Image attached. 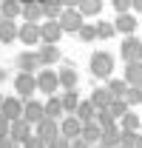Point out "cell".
Here are the masks:
<instances>
[{
	"mask_svg": "<svg viewBox=\"0 0 142 148\" xmlns=\"http://www.w3.org/2000/svg\"><path fill=\"white\" fill-rule=\"evenodd\" d=\"M34 137H37L46 148H48L54 140L60 137V123H54V120H48V117H43V120L34 125Z\"/></svg>",
	"mask_w": 142,
	"mask_h": 148,
	"instance_id": "6da1fadb",
	"label": "cell"
},
{
	"mask_svg": "<svg viewBox=\"0 0 142 148\" xmlns=\"http://www.w3.org/2000/svg\"><path fill=\"white\" fill-rule=\"evenodd\" d=\"M31 137H34V131H31V125H29L26 120H17V123H12V125H9V140H12L17 148L26 145Z\"/></svg>",
	"mask_w": 142,
	"mask_h": 148,
	"instance_id": "7a4b0ae2",
	"label": "cell"
},
{
	"mask_svg": "<svg viewBox=\"0 0 142 148\" xmlns=\"http://www.w3.org/2000/svg\"><path fill=\"white\" fill-rule=\"evenodd\" d=\"M91 71L97 74V77H111V71H114V57L108 54V51H94V57H91Z\"/></svg>",
	"mask_w": 142,
	"mask_h": 148,
	"instance_id": "3957f363",
	"label": "cell"
},
{
	"mask_svg": "<svg viewBox=\"0 0 142 148\" xmlns=\"http://www.w3.org/2000/svg\"><path fill=\"white\" fill-rule=\"evenodd\" d=\"M0 117H3V120H9V123H17V120H23V103H20V97H3Z\"/></svg>",
	"mask_w": 142,
	"mask_h": 148,
	"instance_id": "277c9868",
	"label": "cell"
},
{
	"mask_svg": "<svg viewBox=\"0 0 142 148\" xmlns=\"http://www.w3.org/2000/svg\"><path fill=\"white\" fill-rule=\"evenodd\" d=\"M119 51H122V57L128 60V63H142V40L139 37H125L122 46H119Z\"/></svg>",
	"mask_w": 142,
	"mask_h": 148,
	"instance_id": "5b68a950",
	"label": "cell"
},
{
	"mask_svg": "<svg viewBox=\"0 0 142 148\" xmlns=\"http://www.w3.org/2000/svg\"><path fill=\"white\" fill-rule=\"evenodd\" d=\"M57 23H60L63 32H80L83 29V14L77 9H63L60 17H57Z\"/></svg>",
	"mask_w": 142,
	"mask_h": 148,
	"instance_id": "8992f818",
	"label": "cell"
},
{
	"mask_svg": "<svg viewBox=\"0 0 142 148\" xmlns=\"http://www.w3.org/2000/svg\"><path fill=\"white\" fill-rule=\"evenodd\" d=\"M60 37H63V29H60L57 20H46V23L40 26V43H46V46H57Z\"/></svg>",
	"mask_w": 142,
	"mask_h": 148,
	"instance_id": "52a82bcc",
	"label": "cell"
},
{
	"mask_svg": "<svg viewBox=\"0 0 142 148\" xmlns=\"http://www.w3.org/2000/svg\"><path fill=\"white\" fill-rule=\"evenodd\" d=\"M80 131H83V123H80L74 114L63 117V123H60V137H66L68 143H74V140H80Z\"/></svg>",
	"mask_w": 142,
	"mask_h": 148,
	"instance_id": "ba28073f",
	"label": "cell"
},
{
	"mask_svg": "<svg viewBox=\"0 0 142 148\" xmlns=\"http://www.w3.org/2000/svg\"><path fill=\"white\" fill-rule=\"evenodd\" d=\"M34 80H37V88H40L43 94H48V97H54V91L60 88V80H57V74L48 71V69H43V71L34 77Z\"/></svg>",
	"mask_w": 142,
	"mask_h": 148,
	"instance_id": "9c48e42d",
	"label": "cell"
},
{
	"mask_svg": "<svg viewBox=\"0 0 142 148\" xmlns=\"http://www.w3.org/2000/svg\"><path fill=\"white\" fill-rule=\"evenodd\" d=\"M43 117H46V111H43V103H37V100H26V103H23V120H26L31 128H34V125L43 120Z\"/></svg>",
	"mask_w": 142,
	"mask_h": 148,
	"instance_id": "30bf717a",
	"label": "cell"
},
{
	"mask_svg": "<svg viewBox=\"0 0 142 148\" xmlns=\"http://www.w3.org/2000/svg\"><path fill=\"white\" fill-rule=\"evenodd\" d=\"M14 88H17V97H23V100H31V94L37 91V80H34V74H17V83H14Z\"/></svg>",
	"mask_w": 142,
	"mask_h": 148,
	"instance_id": "8fae6325",
	"label": "cell"
},
{
	"mask_svg": "<svg viewBox=\"0 0 142 148\" xmlns=\"http://www.w3.org/2000/svg\"><path fill=\"white\" fill-rule=\"evenodd\" d=\"M17 40L26 43V46L40 43V26H37V23H23V26L17 29Z\"/></svg>",
	"mask_w": 142,
	"mask_h": 148,
	"instance_id": "7c38bea8",
	"label": "cell"
},
{
	"mask_svg": "<svg viewBox=\"0 0 142 148\" xmlns=\"http://www.w3.org/2000/svg\"><path fill=\"white\" fill-rule=\"evenodd\" d=\"M74 117L83 123V125H88V123H97V108L91 106V100H80V106L74 111Z\"/></svg>",
	"mask_w": 142,
	"mask_h": 148,
	"instance_id": "4fadbf2b",
	"label": "cell"
},
{
	"mask_svg": "<svg viewBox=\"0 0 142 148\" xmlns=\"http://www.w3.org/2000/svg\"><path fill=\"white\" fill-rule=\"evenodd\" d=\"M34 54H37V60H40V66H54V63H60V49H57V46H46V43H43Z\"/></svg>",
	"mask_w": 142,
	"mask_h": 148,
	"instance_id": "5bb4252c",
	"label": "cell"
},
{
	"mask_svg": "<svg viewBox=\"0 0 142 148\" xmlns=\"http://www.w3.org/2000/svg\"><path fill=\"white\" fill-rule=\"evenodd\" d=\"M17 66H20V74H34L40 69V60H37L34 51H23L17 57Z\"/></svg>",
	"mask_w": 142,
	"mask_h": 148,
	"instance_id": "9a60e30c",
	"label": "cell"
},
{
	"mask_svg": "<svg viewBox=\"0 0 142 148\" xmlns=\"http://www.w3.org/2000/svg\"><path fill=\"white\" fill-rule=\"evenodd\" d=\"M26 23H37V20L43 17V3H37V0H29V3H23V12H20Z\"/></svg>",
	"mask_w": 142,
	"mask_h": 148,
	"instance_id": "2e32d148",
	"label": "cell"
},
{
	"mask_svg": "<svg viewBox=\"0 0 142 148\" xmlns=\"http://www.w3.org/2000/svg\"><path fill=\"white\" fill-rule=\"evenodd\" d=\"M114 32H125V34L131 37L134 32H137V20H134V14H131V12L119 14V17H117V23H114Z\"/></svg>",
	"mask_w": 142,
	"mask_h": 148,
	"instance_id": "e0dca14e",
	"label": "cell"
},
{
	"mask_svg": "<svg viewBox=\"0 0 142 148\" xmlns=\"http://www.w3.org/2000/svg\"><path fill=\"white\" fill-rule=\"evenodd\" d=\"M100 134H102V128L97 123H88V125H83V131H80V140H85L94 148V145H100Z\"/></svg>",
	"mask_w": 142,
	"mask_h": 148,
	"instance_id": "ac0fdd59",
	"label": "cell"
},
{
	"mask_svg": "<svg viewBox=\"0 0 142 148\" xmlns=\"http://www.w3.org/2000/svg\"><path fill=\"white\" fill-rule=\"evenodd\" d=\"M100 145H105V148H119V128H117V125L102 128V134H100Z\"/></svg>",
	"mask_w": 142,
	"mask_h": 148,
	"instance_id": "d6986e66",
	"label": "cell"
},
{
	"mask_svg": "<svg viewBox=\"0 0 142 148\" xmlns=\"http://www.w3.org/2000/svg\"><path fill=\"white\" fill-rule=\"evenodd\" d=\"M111 100H114V97L108 94V88H94V94H91V106L97 111H105L108 106H111Z\"/></svg>",
	"mask_w": 142,
	"mask_h": 148,
	"instance_id": "ffe728a7",
	"label": "cell"
},
{
	"mask_svg": "<svg viewBox=\"0 0 142 148\" xmlns=\"http://www.w3.org/2000/svg\"><path fill=\"white\" fill-rule=\"evenodd\" d=\"M43 111H46V117H48V120H54V123L66 114V111H63V100H60V97H48V103L43 106Z\"/></svg>",
	"mask_w": 142,
	"mask_h": 148,
	"instance_id": "44dd1931",
	"label": "cell"
},
{
	"mask_svg": "<svg viewBox=\"0 0 142 148\" xmlns=\"http://www.w3.org/2000/svg\"><path fill=\"white\" fill-rule=\"evenodd\" d=\"M125 83L142 88V63H128L125 66Z\"/></svg>",
	"mask_w": 142,
	"mask_h": 148,
	"instance_id": "7402d4cb",
	"label": "cell"
},
{
	"mask_svg": "<svg viewBox=\"0 0 142 148\" xmlns=\"http://www.w3.org/2000/svg\"><path fill=\"white\" fill-rule=\"evenodd\" d=\"M17 23H14V20H3V23H0V43H14V40H17Z\"/></svg>",
	"mask_w": 142,
	"mask_h": 148,
	"instance_id": "603a6c76",
	"label": "cell"
},
{
	"mask_svg": "<svg viewBox=\"0 0 142 148\" xmlns=\"http://www.w3.org/2000/svg\"><path fill=\"white\" fill-rule=\"evenodd\" d=\"M20 12H23V6H20L17 0H3V3H0V17H3V20L20 17Z\"/></svg>",
	"mask_w": 142,
	"mask_h": 148,
	"instance_id": "cb8c5ba5",
	"label": "cell"
},
{
	"mask_svg": "<svg viewBox=\"0 0 142 148\" xmlns=\"http://www.w3.org/2000/svg\"><path fill=\"white\" fill-rule=\"evenodd\" d=\"M57 80H60V86H63L66 91H74V86H77V71H74L68 63H66V69L57 74Z\"/></svg>",
	"mask_w": 142,
	"mask_h": 148,
	"instance_id": "d4e9b609",
	"label": "cell"
},
{
	"mask_svg": "<svg viewBox=\"0 0 142 148\" xmlns=\"http://www.w3.org/2000/svg\"><path fill=\"white\" fill-rule=\"evenodd\" d=\"M105 88H108V94H111L114 100H122L125 91H128V83H125V80H111Z\"/></svg>",
	"mask_w": 142,
	"mask_h": 148,
	"instance_id": "484cf974",
	"label": "cell"
},
{
	"mask_svg": "<svg viewBox=\"0 0 142 148\" xmlns=\"http://www.w3.org/2000/svg\"><path fill=\"white\" fill-rule=\"evenodd\" d=\"M105 111L114 117V120H122L125 114H128V103H125V100H111V106H108Z\"/></svg>",
	"mask_w": 142,
	"mask_h": 148,
	"instance_id": "4316f807",
	"label": "cell"
},
{
	"mask_svg": "<svg viewBox=\"0 0 142 148\" xmlns=\"http://www.w3.org/2000/svg\"><path fill=\"white\" fill-rule=\"evenodd\" d=\"M139 128H142L139 117H137L134 111H128V114H125V117H122V128H119V131H134V134H137V131H139Z\"/></svg>",
	"mask_w": 142,
	"mask_h": 148,
	"instance_id": "83f0119b",
	"label": "cell"
},
{
	"mask_svg": "<svg viewBox=\"0 0 142 148\" xmlns=\"http://www.w3.org/2000/svg\"><path fill=\"white\" fill-rule=\"evenodd\" d=\"M100 9H102V0H80V6H77L80 14H97Z\"/></svg>",
	"mask_w": 142,
	"mask_h": 148,
	"instance_id": "f1b7e54d",
	"label": "cell"
},
{
	"mask_svg": "<svg viewBox=\"0 0 142 148\" xmlns=\"http://www.w3.org/2000/svg\"><path fill=\"white\" fill-rule=\"evenodd\" d=\"M60 12H63V3L60 0H46L43 3V17H54V14L60 17Z\"/></svg>",
	"mask_w": 142,
	"mask_h": 148,
	"instance_id": "f546056e",
	"label": "cell"
},
{
	"mask_svg": "<svg viewBox=\"0 0 142 148\" xmlns=\"http://www.w3.org/2000/svg\"><path fill=\"white\" fill-rule=\"evenodd\" d=\"M128 106H137V103H142V88L139 86H128V91H125V97H122Z\"/></svg>",
	"mask_w": 142,
	"mask_h": 148,
	"instance_id": "4dcf8cb0",
	"label": "cell"
},
{
	"mask_svg": "<svg viewBox=\"0 0 142 148\" xmlns=\"http://www.w3.org/2000/svg\"><path fill=\"white\" fill-rule=\"evenodd\" d=\"M60 100H63V111H71V114L77 111V106H80V100H77L74 91H66V97H60Z\"/></svg>",
	"mask_w": 142,
	"mask_h": 148,
	"instance_id": "1f68e13d",
	"label": "cell"
},
{
	"mask_svg": "<svg viewBox=\"0 0 142 148\" xmlns=\"http://www.w3.org/2000/svg\"><path fill=\"white\" fill-rule=\"evenodd\" d=\"M137 137L139 134H134V131H119V148H134L137 145Z\"/></svg>",
	"mask_w": 142,
	"mask_h": 148,
	"instance_id": "d6a6232c",
	"label": "cell"
},
{
	"mask_svg": "<svg viewBox=\"0 0 142 148\" xmlns=\"http://www.w3.org/2000/svg\"><path fill=\"white\" fill-rule=\"evenodd\" d=\"M94 32H97V37H111L114 34V23H105V20H102V23L94 26Z\"/></svg>",
	"mask_w": 142,
	"mask_h": 148,
	"instance_id": "836d02e7",
	"label": "cell"
},
{
	"mask_svg": "<svg viewBox=\"0 0 142 148\" xmlns=\"http://www.w3.org/2000/svg\"><path fill=\"white\" fill-rule=\"evenodd\" d=\"M77 34L83 37L85 43H91V40H97V32H94V26H85V23H83V29H80Z\"/></svg>",
	"mask_w": 142,
	"mask_h": 148,
	"instance_id": "e575fe53",
	"label": "cell"
},
{
	"mask_svg": "<svg viewBox=\"0 0 142 148\" xmlns=\"http://www.w3.org/2000/svg\"><path fill=\"white\" fill-rule=\"evenodd\" d=\"M111 3H114V9H117L119 14H125V12L131 9V0H111Z\"/></svg>",
	"mask_w": 142,
	"mask_h": 148,
	"instance_id": "d590c367",
	"label": "cell"
},
{
	"mask_svg": "<svg viewBox=\"0 0 142 148\" xmlns=\"http://www.w3.org/2000/svg\"><path fill=\"white\" fill-rule=\"evenodd\" d=\"M48 148H71V143L66 140V137H57V140H54V143H51Z\"/></svg>",
	"mask_w": 142,
	"mask_h": 148,
	"instance_id": "8d00e7d4",
	"label": "cell"
},
{
	"mask_svg": "<svg viewBox=\"0 0 142 148\" xmlns=\"http://www.w3.org/2000/svg\"><path fill=\"white\" fill-rule=\"evenodd\" d=\"M9 125H12V123L0 117V140H6V137H9Z\"/></svg>",
	"mask_w": 142,
	"mask_h": 148,
	"instance_id": "74e56055",
	"label": "cell"
},
{
	"mask_svg": "<svg viewBox=\"0 0 142 148\" xmlns=\"http://www.w3.org/2000/svg\"><path fill=\"white\" fill-rule=\"evenodd\" d=\"M23 148H46V145H43V143H40L37 137H31V140H29V143H26Z\"/></svg>",
	"mask_w": 142,
	"mask_h": 148,
	"instance_id": "f35d334b",
	"label": "cell"
},
{
	"mask_svg": "<svg viewBox=\"0 0 142 148\" xmlns=\"http://www.w3.org/2000/svg\"><path fill=\"white\" fill-rule=\"evenodd\" d=\"M63 3V9H77L80 6V0H60Z\"/></svg>",
	"mask_w": 142,
	"mask_h": 148,
	"instance_id": "ab89813d",
	"label": "cell"
},
{
	"mask_svg": "<svg viewBox=\"0 0 142 148\" xmlns=\"http://www.w3.org/2000/svg\"><path fill=\"white\" fill-rule=\"evenodd\" d=\"M71 148H91V145L85 143V140H74V143H71Z\"/></svg>",
	"mask_w": 142,
	"mask_h": 148,
	"instance_id": "60d3db41",
	"label": "cell"
},
{
	"mask_svg": "<svg viewBox=\"0 0 142 148\" xmlns=\"http://www.w3.org/2000/svg\"><path fill=\"white\" fill-rule=\"evenodd\" d=\"M0 148H17V145H14V143H12V140L6 137V140H0Z\"/></svg>",
	"mask_w": 142,
	"mask_h": 148,
	"instance_id": "b9f144b4",
	"label": "cell"
},
{
	"mask_svg": "<svg viewBox=\"0 0 142 148\" xmlns=\"http://www.w3.org/2000/svg\"><path fill=\"white\" fill-rule=\"evenodd\" d=\"M131 9L134 12H142V0H131Z\"/></svg>",
	"mask_w": 142,
	"mask_h": 148,
	"instance_id": "7bdbcfd3",
	"label": "cell"
},
{
	"mask_svg": "<svg viewBox=\"0 0 142 148\" xmlns=\"http://www.w3.org/2000/svg\"><path fill=\"white\" fill-rule=\"evenodd\" d=\"M134 148H142V134L137 137V145H134Z\"/></svg>",
	"mask_w": 142,
	"mask_h": 148,
	"instance_id": "ee69618b",
	"label": "cell"
},
{
	"mask_svg": "<svg viewBox=\"0 0 142 148\" xmlns=\"http://www.w3.org/2000/svg\"><path fill=\"white\" fill-rule=\"evenodd\" d=\"M94 148H105V145H94Z\"/></svg>",
	"mask_w": 142,
	"mask_h": 148,
	"instance_id": "f6af8a7d",
	"label": "cell"
},
{
	"mask_svg": "<svg viewBox=\"0 0 142 148\" xmlns=\"http://www.w3.org/2000/svg\"><path fill=\"white\" fill-rule=\"evenodd\" d=\"M0 106H3V97H0Z\"/></svg>",
	"mask_w": 142,
	"mask_h": 148,
	"instance_id": "bcb514c9",
	"label": "cell"
},
{
	"mask_svg": "<svg viewBox=\"0 0 142 148\" xmlns=\"http://www.w3.org/2000/svg\"><path fill=\"white\" fill-rule=\"evenodd\" d=\"M0 80H3V71H0Z\"/></svg>",
	"mask_w": 142,
	"mask_h": 148,
	"instance_id": "7dc6e473",
	"label": "cell"
},
{
	"mask_svg": "<svg viewBox=\"0 0 142 148\" xmlns=\"http://www.w3.org/2000/svg\"><path fill=\"white\" fill-rule=\"evenodd\" d=\"M0 23H3V17H0Z\"/></svg>",
	"mask_w": 142,
	"mask_h": 148,
	"instance_id": "c3c4849f",
	"label": "cell"
}]
</instances>
